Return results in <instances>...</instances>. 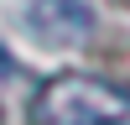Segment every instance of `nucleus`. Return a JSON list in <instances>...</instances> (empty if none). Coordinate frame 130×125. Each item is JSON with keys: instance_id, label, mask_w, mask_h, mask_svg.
I'll use <instances>...</instances> for the list:
<instances>
[{"instance_id": "nucleus-1", "label": "nucleus", "mask_w": 130, "mask_h": 125, "mask_svg": "<svg viewBox=\"0 0 130 125\" xmlns=\"http://www.w3.org/2000/svg\"><path fill=\"white\" fill-rule=\"evenodd\" d=\"M31 125H130V89L94 73H57L31 99Z\"/></svg>"}, {"instance_id": "nucleus-2", "label": "nucleus", "mask_w": 130, "mask_h": 125, "mask_svg": "<svg viewBox=\"0 0 130 125\" xmlns=\"http://www.w3.org/2000/svg\"><path fill=\"white\" fill-rule=\"evenodd\" d=\"M26 26L52 47H78L94 31V10L83 0H31L26 5Z\"/></svg>"}, {"instance_id": "nucleus-3", "label": "nucleus", "mask_w": 130, "mask_h": 125, "mask_svg": "<svg viewBox=\"0 0 130 125\" xmlns=\"http://www.w3.org/2000/svg\"><path fill=\"white\" fill-rule=\"evenodd\" d=\"M5 73H16V57H10V52H5V42H0V78H5Z\"/></svg>"}]
</instances>
